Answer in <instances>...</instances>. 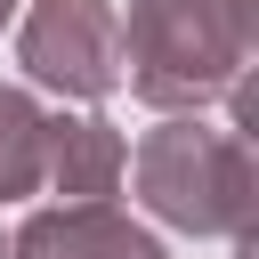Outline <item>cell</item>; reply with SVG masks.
I'll use <instances>...</instances> for the list:
<instances>
[{
	"mask_svg": "<svg viewBox=\"0 0 259 259\" xmlns=\"http://www.w3.org/2000/svg\"><path fill=\"white\" fill-rule=\"evenodd\" d=\"M0 259H8V243H0Z\"/></svg>",
	"mask_w": 259,
	"mask_h": 259,
	"instance_id": "8",
	"label": "cell"
},
{
	"mask_svg": "<svg viewBox=\"0 0 259 259\" xmlns=\"http://www.w3.org/2000/svg\"><path fill=\"white\" fill-rule=\"evenodd\" d=\"M8 8H16V0H0V24H8Z\"/></svg>",
	"mask_w": 259,
	"mask_h": 259,
	"instance_id": "7",
	"label": "cell"
},
{
	"mask_svg": "<svg viewBox=\"0 0 259 259\" xmlns=\"http://www.w3.org/2000/svg\"><path fill=\"white\" fill-rule=\"evenodd\" d=\"M40 138H49V113L24 89H0V202L40 186Z\"/></svg>",
	"mask_w": 259,
	"mask_h": 259,
	"instance_id": "6",
	"label": "cell"
},
{
	"mask_svg": "<svg viewBox=\"0 0 259 259\" xmlns=\"http://www.w3.org/2000/svg\"><path fill=\"white\" fill-rule=\"evenodd\" d=\"M121 170H130V146H121V130L113 121H97V113H57L49 121V138H40V186H57L65 202H105L113 186H121Z\"/></svg>",
	"mask_w": 259,
	"mask_h": 259,
	"instance_id": "5",
	"label": "cell"
},
{
	"mask_svg": "<svg viewBox=\"0 0 259 259\" xmlns=\"http://www.w3.org/2000/svg\"><path fill=\"white\" fill-rule=\"evenodd\" d=\"M130 170H138V202L154 219H170L186 235H251V202H259L251 138L178 113V121L138 138Z\"/></svg>",
	"mask_w": 259,
	"mask_h": 259,
	"instance_id": "2",
	"label": "cell"
},
{
	"mask_svg": "<svg viewBox=\"0 0 259 259\" xmlns=\"http://www.w3.org/2000/svg\"><path fill=\"white\" fill-rule=\"evenodd\" d=\"M16 65L40 89H65V97H113L121 89L113 0H32L24 24H16Z\"/></svg>",
	"mask_w": 259,
	"mask_h": 259,
	"instance_id": "3",
	"label": "cell"
},
{
	"mask_svg": "<svg viewBox=\"0 0 259 259\" xmlns=\"http://www.w3.org/2000/svg\"><path fill=\"white\" fill-rule=\"evenodd\" d=\"M8 259H170V251L105 202H65V210H32Z\"/></svg>",
	"mask_w": 259,
	"mask_h": 259,
	"instance_id": "4",
	"label": "cell"
},
{
	"mask_svg": "<svg viewBox=\"0 0 259 259\" xmlns=\"http://www.w3.org/2000/svg\"><path fill=\"white\" fill-rule=\"evenodd\" d=\"M243 49H251L243 0H130L121 16V81L154 113H194L227 97Z\"/></svg>",
	"mask_w": 259,
	"mask_h": 259,
	"instance_id": "1",
	"label": "cell"
}]
</instances>
